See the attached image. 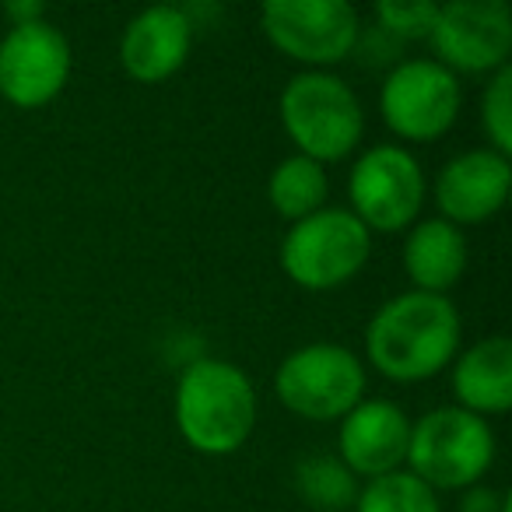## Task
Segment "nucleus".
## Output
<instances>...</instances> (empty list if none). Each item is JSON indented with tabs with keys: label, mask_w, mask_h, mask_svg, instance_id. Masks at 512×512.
Masks as SVG:
<instances>
[{
	"label": "nucleus",
	"mask_w": 512,
	"mask_h": 512,
	"mask_svg": "<svg viewBox=\"0 0 512 512\" xmlns=\"http://www.w3.org/2000/svg\"><path fill=\"white\" fill-rule=\"evenodd\" d=\"M463 348V320L449 295L407 292L386 299L365 323V369L390 383H425L453 365Z\"/></svg>",
	"instance_id": "f257e3e1"
},
{
	"label": "nucleus",
	"mask_w": 512,
	"mask_h": 512,
	"mask_svg": "<svg viewBox=\"0 0 512 512\" xmlns=\"http://www.w3.org/2000/svg\"><path fill=\"white\" fill-rule=\"evenodd\" d=\"M172 414L183 442L200 456H232L249 442L260 418L256 386L242 365L197 355L176 379Z\"/></svg>",
	"instance_id": "f03ea898"
},
{
	"label": "nucleus",
	"mask_w": 512,
	"mask_h": 512,
	"mask_svg": "<svg viewBox=\"0 0 512 512\" xmlns=\"http://www.w3.org/2000/svg\"><path fill=\"white\" fill-rule=\"evenodd\" d=\"M278 120L295 155L337 165L365 141V106L358 92L334 71H299L278 95Z\"/></svg>",
	"instance_id": "7ed1b4c3"
},
{
	"label": "nucleus",
	"mask_w": 512,
	"mask_h": 512,
	"mask_svg": "<svg viewBox=\"0 0 512 512\" xmlns=\"http://www.w3.org/2000/svg\"><path fill=\"white\" fill-rule=\"evenodd\" d=\"M498 439L491 421L463 411L456 404H442L411 418L404 470H411L421 484L439 491H467L484 484L495 467Z\"/></svg>",
	"instance_id": "20e7f679"
},
{
	"label": "nucleus",
	"mask_w": 512,
	"mask_h": 512,
	"mask_svg": "<svg viewBox=\"0 0 512 512\" xmlns=\"http://www.w3.org/2000/svg\"><path fill=\"white\" fill-rule=\"evenodd\" d=\"M372 260V235L348 207H323L288 225L278 264L302 292H337L351 285Z\"/></svg>",
	"instance_id": "39448f33"
},
{
	"label": "nucleus",
	"mask_w": 512,
	"mask_h": 512,
	"mask_svg": "<svg viewBox=\"0 0 512 512\" xmlns=\"http://www.w3.org/2000/svg\"><path fill=\"white\" fill-rule=\"evenodd\" d=\"M428 176L418 155L397 141L358 151L348 172V211L369 235H400L425 218Z\"/></svg>",
	"instance_id": "423d86ee"
},
{
	"label": "nucleus",
	"mask_w": 512,
	"mask_h": 512,
	"mask_svg": "<svg viewBox=\"0 0 512 512\" xmlns=\"http://www.w3.org/2000/svg\"><path fill=\"white\" fill-rule=\"evenodd\" d=\"M369 369L362 355L344 344L316 341L302 344L281 358L274 372V397L288 414L302 421H341L365 400Z\"/></svg>",
	"instance_id": "0eeeda50"
},
{
	"label": "nucleus",
	"mask_w": 512,
	"mask_h": 512,
	"mask_svg": "<svg viewBox=\"0 0 512 512\" xmlns=\"http://www.w3.org/2000/svg\"><path fill=\"white\" fill-rule=\"evenodd\" d=\"M463 88L453 71L432 57H407L379 85V116L397 144H435L456 127Z\"/></svg>",
	"instance_id": "6e6552de"
},
{
	"label": "nucleus",
	"mask_w": 512,
	"mask_h": 512,
	"mask_svg": "<svg viewBox=\"0 0 512 512\" xmlns=\"http://www.w3.org/2000/svg\"><path fill=\"white\" fill-rule=\"evenodd\" d=\"M260 29L302 71H334L355 53L362 18L348 0H267Z\"/></svg>",
	"instance_id": "1a4fd4ad"
},
{
	"label": "nucleus",
	"mask_w": 512,
	"mask_h": 512,
	"mask_svg": "<svg viewBox=\"0 0 512 512\" xmlns=\"http://www.w3.org/2000/svg\"><path fill=\"white\" fill-rule=\"evenodd\" d=\"M432 60L446 71L484 74L509 67L512 57V8L505 0H446L432 25Z\"/></svg>",
	"instance_id": "9d476101"
},
{
	"label": "nucleus",
	"mask_w": 512,
	"mask_h": 512,
	"mask_svg": "<svg viewBox=\"0 0 512 512\" xmlns=\"http://www.w3.org/2000/svg\"><path fill=\"white\" fill-rule=\"evenodd\" d=\"M74 50L50 22L15 25L0 36V99L15 109H43L67 88Z\"/></svg>",
	"instance_id": "9b49d317"
},
{
	"label": "nucleus",
	"mask_w": 512,
	"mask_h": 512,
	"mask_svg": "<svg viewBox=\"0 0 512 512\" xmlns=\"http://www.w3.org/2000/svg\"><path fill=\"white\" fill-rule=\"evenodd\" d=\"M512 158L491 148H467L442 162L432 179V200L439 218L456 228L484 225L509 200Z\"/></svg>",
	"instance_id": "f8f14e48"
},
{
	"label": "nucleus",
	"mask_w": 512,
	"mask_h": 512,
	"mask_svg": "<svg viewBox=\"0 0 512 512\" xmlns=\"http://www.w3.org/2000/svg\"><path fill=\"white\" fill-rule=\"evenodd\" d=\"M337 425V460L358 481H376L393 470H404L411 414L400 404L386 397H365Z\"/></svg>",
	"instance_id": "ddd939ff"
},
{
	"label": "nucleus",
	"mask_w": 512,
	"mask_h": 512,
	"mask_svg": "<svg viewBox=\"0 0 512 512\" xmlns=\"http://www.w3.org/2000/svg\"><path fill=\"white\" fill-rule=\"evenodd\" d=\"M193 22L176 4L144 8L120 32V67L137 85H162L176 78L193 53Z\"/></svg>",
	"instance_id": "4468645a"
},
{
	"label": "nucleus",
	"mask_w": 512,
	"mask_h": 512,
	"mask_svg": "<svg viewBox=\"0 0 512 512\" xmlns=\"http://www.w3.org/2000/svg\"><path fill=\"white\" fill-rule=\"evenodd\" d=\"M456 407L477 418H498L512 407V341L505 334H488L460 348L449 365Z\"/></svg>",
	"instance_id": "2eb2a0df"
},
{
	"label": "nucleus",
	"mask_w": 512,
	"mask_h": 512,
	"mask_svg": "<svg viewBox=\"0 0 512 512\" xmlns=\"http://www.w3.org/2000/svg\"><path fill=\"white\" fill-rule=\"evenodd\" d=\"M400 264H404V274L414 292L449 295L463 281V274H467V235H463V228L442 221L439 214L418 218L404 232Z\"/></svg>",
	"instance_id": "dca6fc26"
},
{
	"label": "nucleus",
	"mask_w": 512,
	"mask_h": 512,
	"mask_svg": "<svg viewBox=\"0 0 512 512\" xmlns=\"http://www.w3.org/2000/svg\"><path fill=\"white\" fill-rule=\"evenodd\" d=\"M267 200L274 214L288 225L323 211L330 204V176L320 162L306 155H288L271 169L267 179Z\"/></svg>",
	"instance_id": "f3484780"
},
{
	"label": "nucleus",
	"mask_w": 512,
	"mask_h": 512,
	"mask_svg": "<svg viewBox=\"0 0 512 512\" xmlns=\"http://www.w3.org/2000/svg\"><path fill=\"white\" fill-rule=\"evenodd\" d=\"M358 488H362V481L337 456H306L295 467V491L316 512L351 509L358 498Z\"/></svg>",
	"instance_id": "a211bd4d"
},
{
	"label": "nucleus",
	"mask_w": 512,
	"mask_h": 512,
	"mask_svg": "<svg viewBox=\"0 0 512 512\" xmlns=\"http://www.w3.org/2000/svg\"><path fill=\"white\" fill-rule=\"evenodd\" d=\"M351 512H442V502L411 470H393L376 481H362Z\"/></svg>",
	"instance_id": "6ab92c4d"
},
{
	"label": "nucleus",
	"mask_w": 512,
	"mask_h": 512,
	"mask_svg": "<svg viewBox=\"0 0 512 512\" xmlns=\"http://www.w3.org/2000/svg\"><path fill=\"white\" fill-rule=\"evenodd\" d=\"M477 109H481L484 148L512 158V67L491 74Z\"/></svg>",
	"instance_id": "aec40b11"
},
{
	"label": "nucleus",
	"mask_w": 512,
	"mask_h": 512,
	"mask_svg": "<svg viewBox=\"0 0 512 512\" xmlns=\"http://www.w3.org/2000/svg\"><path fill=\"white\" fill-rule=\"evenodd\" d=\"M435 15H439L435 0H379L376 8H372L376 25L390 39H397L400 46L432 36Z\"/></svg>",
	"instance_id": "412c9836"
},
{
	"label": "nucleus",
	"mask_w": 512,
	"mask_h": 512,
	"mask_svg": "<svg viewBox=\"0 0 512 512\" xmlns=\"http://www.w3.org/2000/svg\"><path fill=\"white\" fill-rule=\"evenodd\" d=\"M351 57H358L365 67H397L400 64V43L397 39L386 36L379 25H372V32L362 25V32H358V43H355V53Z\"/></svg>",
	"instance_id": "4be33fe9"
},
{
	"label": "nucleus",
	"mask_w": 512,
	"mask_h": 512,
	"mask_svg": "<svg viewBox=\"0 0 512 512\" xmlns=\"http://www.w3.org/2000/svg\"><path fill=\"white\" fill-rule=\"evenodd\" d=\"M460 512H509V495L491 484H474L463 491Z\"/></svg>",
	"instance_id": "5701e85b"
},
{
	"label": "nucleus",
	"mask_w": 512,
	"mask_h": 512,
	"mask_svg": "<svg viewBox=\"0 0 512 512\" xmlns=\"http://www.w3.org/2000/svg\"><path fill=\"white\" fill-rule=\"evenodd\" d=\"M4 18H8V29H15V25L43 22L46 4H39V0H11V4H4Z\"/></svg>",
	"instance_id": "b1692460"
}]
</instances>
